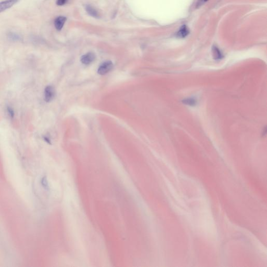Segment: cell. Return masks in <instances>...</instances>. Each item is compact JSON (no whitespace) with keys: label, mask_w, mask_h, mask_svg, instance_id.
Returning <instances> with one entry per match:
<instances>
[{"label":"cell","mask_w":267,"mask_h":267,"mask_svg":"<svg viewBox=\"0 0 267 267\" xmlns=\"http://www.w3.org/2000/svg\"><path fill=\"white\" fill-rule=\"evenodd\" d=\"M113 68V64L111 61H105L99 66L98 73L101 75H105L110 72Z\"/></svg>","instance_id":"cell-1"},{"label":"cell","mask_w":267,"mask_h":267,"mask_svg":"<svg viewBox=\"0 0 267 267\" xmlns=\"http://www.w3.org/2000/svg\"><path fill=\"white\" fill-rule=\"evenodd\" d=\"M55 95L54 88L52 86H48L44 91V99L47 102H51L54 99Z\"/></svg>","instance_id":"cell-2"},{"label":"cell","mask_w":267,"mask_h":267,"mask_svg":"<svg viewBox=\"0 0 267 267\" xmlns=\"http://www.w3.org/2000/svg\"><path fill=\"white\" fill-rule=\"evenodd\" d=\"M19 0H4L0 2V13L4 12L14 6Z\"/></svg>","instance_id":"cell-3"},{"label":"cell","mask_w":267,"mask_h":267,"mask_svg":"<svg viewBox=\"0 0 267 267\" xmlns=\"http://www.w3.org/2000/svg\"><path fill=\"white\" fill-rule=\"evenodd\" d=\"M96 55L92 52L87 53V54L83 55L81 58V62L85 65H89L95 60Z\"/></svg>","instance_id":"cell-4"},{"label":"cell","mask_w":267,"mask_h":267,"mask_svg":"<svg viewBox=\"0 0 267 267\" xmlns=\"http://www.w3.org/2000/svg\"><path fill=\"white\" fill-rule=\"evenodd\" d=\"M66 20V18L64 16H58L54 20V26L58 30H61Z\"/></svg>","instance_id":"cell-5"},{"label":"cell","mask_w":267,"mask_h":267,"mask_svg":"<svg viewBox=\"0 0 267 267\" xmlns=\"http://www.w3.org/2000/svg\"><path fill=\"white\" fill-rule=\"evenodd\" d=\"M86 9L87 13L90 15V16H93V17H99V15L98 12H97L96 9L93 8V6L87 5L86 7Z\"/></svg>","instance_id":"cell-6"},{"label":"cell","mask_w":267,"mask_h":267,"mask_svg":"<svg viewBox=\"0 0 267 267\" xmlns=\"http://www.w3.org/2000/svg\"><path fill=\"white\" fill-rule=\"evenodd\" d=\"M212 54L213 58L217 60H221L223 57L222 53L217 47H213L212 48Z\"/></svg>","instance_id":"cell-7"},{"label":"cell","mask_w":267,"mask_h":267,"mask_svg":"<svg viewBox=\"0 0 267 267\" xmlns=\"http://www.w3.org/2000/svg\"><path fill=\"white\" fill-rule=\"evenodd\" d=\"M189 34V30L186 26H183L181 27L180 30L177 33V36L178 37L184 38Z\"/></svg>","instance_id":"cell-8"},{"label":"cell","mask_w":267,"mask_h":267,"mask_svg":"<svg viewBox=\"0 0 267 267\" xmlns=\"http://www.w3.org/2000/svg\"><path fill=\"white\" fill-rule=\"evenodd\" d=\"M183 103L188 105L194 106L196 105L197 101L194 98H187L183 100Z\"/></svg>","instance_id":"cell-9"},{"label":"cell","mask_w":267,"mask_h":267,"mask_svg":"<svg viewBox=\"0 0 267 267\" xmlns=\"http://www.w3.org/2000/svg\"><path fill=\"white\" fill-rule=\"evenodd\" d=\"M8 37L12 41H18L20 39V36L14 32H9L8 34Z\"/></svg>","instance_id":"cell-10"},{"label":"cell","mask_w":267,"mask_h":267,"mask_svg":"<svg viewBox=\"0 0 267 267\" xmlns=\"http://www.w3.org/2000/svg\"><path fill=\"white\" fill-rule=\"evenodd\" d=\"M7 114H8V115L9 116V117H11V119H13L14 116V110H13L12 107H7Z\"/></svg>","instance_id":"cell-11"},{"label":"cell","mask_w":267,"mask_h":267,"mask_svg":"<svg viewBox=\"0 0 267 267\" xmlns=\"http://www.w3.org/2000/svg\"><path fill=\"white\" fill-rule=\"evenodd\" d=\"M68 0H56V4L58 6H62L64 5L67 3Z\"/></svg>","instance_id":"cell-12"},{"label":"cell","mask_w":267,"mask_h":267,"mask_svg":"<svg viewBox=\"0 0 267 267\" xmlns=\"http://www.w3.org/2000/svg\"><path fill=\"white\" fill-rule=\"evenodd\" d=\"M203 1H207L208 0H203Z\"/></svg>","instance_id":"cell-13"}]
</instances>
